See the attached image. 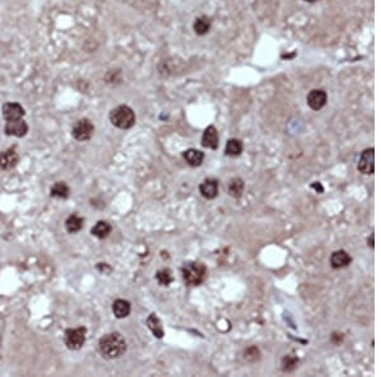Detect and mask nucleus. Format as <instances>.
Masks as SVG:
<instances>
[{
	"label": "nucleus",
	"mask_w": 381,
	"mask_h": 377,
	"mask_svg": "<svg viewBox=\"0 0 381 377\" xmlns=\"http://www.w3.org/2000/svg\"><path fill=\"white\" fill-rule=\"evenodd\" d=\"M327 99H328V95L322 89H314V91L310 92L306 97V102H308V106L312 109V111H319L322 109L323 107L327 104Z\"/></svg>",
	"instance_id": "8"
},
{
	"label": "nucleus",
	"mask_w": 381,
	"mask_h": 377,
	"mask_svg": "<svg viewBox=\"0 0 381 377\" xmlns=\"http://www.w3.org/2000/svg\"><path fill=\"white\" fill-rule=\"evenodd\" d=\"M112 311L117 319L127 318L130 312H131V304L126 301V300H116L112 305Z\"/></svg>",
	"instance_id": "14"
},
{
	"label": "nucleus",
	"mask_w": 381,
	"mask_h": 377,
	"mask_svg": "<svg viewBox=\"0 0 381 377\" xmlns=\"http://www.w3.org/2000/svg\"><path fill=\"white\" fill-rule=\"evenodd\" d=\"M85 334L87 329L84 327L76 328V329H68L64 335L66 347L71 351H79L85 343Z\"/></svg>",
	"instance_id": "4"
},
{
	"label": "nucleus",
	"mask_w": 381,
	"mask_h": 377,
	"mask_svg": "<svg viewBox=\"0 0 381 377\" xmlns=\"http://www.w3.org/2000/svg\"><path fill=\"white\" fill-rule=\"evenodd\" d=\"M351 262H352V258L346 250H337L331 257V264L334 269L344 268L347 265H350Z\"/></svg>",
	"instance_id": "13"
},
{
	"label": "nucleus",
	"mask_w": 381,
	"mask_h": 377,
	"mask_svg": "<svg viewBox=\"0 0 381 377\" xmlns=\"http://www.w3.org/2000/svg\"><path fill=\"white\" fill-rule=\"evenodd\" d=\"M72 137L76 141H87L89 140L94 134V125L91 119L80 118L72 126Z\"/></svg>",
	"instance_id": "5"
},
{
	"label": "nucleus",
	"mask_w": 381,
	"mask_h": 377,
	"mask_svg": "<svg viewBox=\"0 0 381 377\" xmlns=\"http://www.w3.org/2000/svg\"><path fill=\"white\" fill-rule=\"evenodd\" d=\"M200 192L206 200H214L219 194V182L214 178H207L201 183Z\"/></svg>",
	"instance_id": "10"
},
{
	"label": "nucleus",
	"mask_w": 381,
	"mask_h": 377,
	"mask_svg": "<svg viewBox=\"0 0 381 377\" xmlns=\"http://www.w3.org/2000/svg\"><path fill=\"white\" fill-rule=\"evenodd\" d=\"M3 111V117L6 122L8 121H16V119H21L24 116V108H23L19 103L16 102H8L5 103L1 108Z\"/></svg>",
	"instance_id": "7"
},
{
	"label": "nucleus",
	"mask_w": 381,
	"mask_h": 377,
	"mask_svg": "<svg viewBox=\"0 0 381 377\" xmlns=\"http://www.w3.org/2000/svg\"><path fill=\"white\" fill-rule=\"evenodd\" d=\"M305 1H308V3H315L318 0H305Z\"/></svg>",
	"instance_id": "27"
},
{
	"label": "nucleus",
	"mask_w": 381,
	"mask_h": 377,
	"mask_svg": "<svg viewBox=\"0 0 381 377\" xmlns=\"http://www.w3.org/2000/svg\"><path fill=\"white\" fill-rule=\"evenodd\" d=\"M244 187H245V184H244L243 179L234 177L228 182L226 189H228L229 196L234 197V198H239V197H241V194H243Z\"/></svg>",
	"instance_id": "16"
},
{
	"label": "nucleus",
	"mask_w": 381,
	"mask_h": 377,
	"mask_svg": "<svg viewBox=\"0 0 381 377\" xmlns=\"http://www.w3.org/2000/svg\"><path fill=\"white\" fill-rule=\"evenodd\" d=\"M112 231V226L107 221H98L92 229V234L98 239H106Z\"/></svg>",
	"instance_id": "18"
},
{
	"label": "nucleus",
	"mask_w": 381,
	"mask_h": 377,
	"mask_svg": "<svg viewBox=\"0 0 381 377\" xmlns=\"http://www.w3.org/2000/svg\"><path fill=\"white\" fill-rule=\"evenodd\" d=\"M243 151V143H241L240 140H238V139H230V140L226 142L225 146V155L228 156H239Z\"/></svg>",
	"instance_id": "20"
},
{
	"label": "nucleus",
	"mask_w": 381,
	"mask_h": 377,
	"mask_svg": "<svg viewBox=\"0 0 381 377\" xmlns=\"http://www.w3.org/2000/svg\"><path fill=\"white\" fill-rule=\"evenodd\" d=\"M183 158H185V160L187 162L188 165L196 168V166H200L203 163L205 154H203L202 151H200V150L188 149L183 153Z\"/></svg>",
	"instance_id": "15"
},
{
	"label": "nucleus",
	"mask_w": 381,
	"mask_h": 377,
	"mask_svg": "<svg viewBox=\"0 0 381 377\" xmlns=\"http://www.w3.org/2000/svg\"><path fill=\"white\" fill-rule=\"evenodd\" d=\"M146 324L156 338L164 337V330H163L162 321H160L159 318L156 316V314L149 315V318L146 319Z\"/></svg>",
	"instance_id": "17"
},
{
	"label": "nucleus",
	"mask_w": 381,
	"mask_h": 377,
	"mask_svg": "<svg viewBox=\"0 0 381 377\" xmlns=\"http://www.w3.org/2000/svg\"><path fill=\"white\" fill-rule=\"evenodd\" d=\"M299 365V359L295 355H285L282 358V370L285 372H292Z\"/></svg>",
	"instance_id": "24"
},
{
	"label": "nucleus",
	"mask_w": 381,
	"mask_h": 377,
	"mask_svg": "<svg viewBox=\"0 0 381 377\" xmlns=\"http://www.w3.org/2000/svg\"><path fill=\"white\" fill-rule=\"evenodd\" d=\"M357 169L362 174H374V171H375V150L374 147L366 149L361 154Z\"/></svg>",
	"instance_id": "6"
},
{
	"label": "nucleus",
	"mask_w": 381,
	"mask_h": 377,
	"mask_svg": "<svg viewBox=\"0 0 381 377\" xmlns=\"http://www.w3.org/2000/svg\"><path fill=\"white\" fill-rule=\"evenodd\" d=\"M69 193L70 189L66 186L65 182H57L51 188V197H55V198H66L69 196Z\"/></svg>",
	"instance_id": "22"
},
{
	"label": "nucleus",
	"mask_w": 381,
	"mask_h": 377,
	"mask_svg": "<svg viewBox=\"0 0 381 377\" xmlns=\"http://www.w3.org/2000/svg\"><path fill=\"white\" fill-rule=\"evenodd\" d=\"M202 146L211 150H216L219 147V134H217L215 126H209L203 131Z\"/></svg>",
	"instance_id": "11"
},
{
	"label": "nucleus",
	"mask_w": 381,
	"mask_h": 377,
	"mask_svg": "<svg viewBox=\"0 0 381 377\" xmlns=\"http://www.w3.org/2000/svg\"><path fill=\"white\" fill-rule=\"evenodd\" d=\"M210 28H211V21H210V18H207V17H198L193 24L194 32H196V34H198V36L206 34L207 32L210 31Z\"/></svg>",
	"instance_id": "21"
},
{
	"label": "nucleus",
	"mask_w": 381,
	"mask_h": 377,
	"mask_svg": "<svg viewBox=\"0 0 381 377\" xmlns=\"http://www.w3.org/2000/svg\"><path fill=\"white\" fill-rule=\"evenodd\" d=\"M18 162L19 156L16 153V150L8 149L0 153V168L4 169V170H10V169L16 168Z\"/></svg>",
	"instance_id": "12"
},
{
	"label": "nucleus",
	"mask_w": 381,
	"mask_h": 377,
	"mask_svg": "<svg viewBox=\"0 0 381 377\" xmlns=\"http://www.w3.org/2000/svg\"><path fill=\"white\" fill-rule=\"evenodd\" d=\"M4 131L8 136H17V137H23L27 135L28 132V125L21 119H16V121H8L5 125Z\"/></svg>",
	"instance_id": "9"
},
{
	"label": "nucleus",
	"mask_w": 381,
	"mask_h": 377,
	"mask_svg": "<svg viewBox=\"0 0 381 377\" xmlns=\"http://www.w3.org/2000/svg\"><path fill=\"white\" fill-rule=\"evenodd\" d=\"M83 224H84V220L81 217H79L78 215H71L68 217V220L65 221V228L68 230V233L70 234H75L78 231L81 230L83 228Z\"/></svg>",
	"instance_id": "19"
},
{
	"label": "nucleus",
	"mask_w": 381,
	"mask_h": 377,
	"mask_svg": "<svg viewBox=\"0 0 381 377\" xmlns=\"http://www.w3.org/2000/svg\"><path fill=\"white\" fill-rule=\"evenodd\" d=\"M126 340L119 333L106 334L100 338L98 343V349L100 354L107 359H115L121 357L126 352Z\"/></svg>",
	"instance_id": "1"
},
{
	"label": "nucleus",
	"mask_w": 381,
	"mask_h": 377,
	"mask_svg": "<svg viewBox=\"0 0 381 377\" xmlns=\"http://www.w3.org/2000/svg\"><path fill=\"white\" fill-rule=\"evenodd\" d=\"M110 119L112 125L121 130H128L135 125L136 117L128 106H119L113 108L110 113Z\"/></svg>",
	"instance_id": "3"
},
{
	"label": "nucleus",
	"mask_w": 381,
	"mask_h": 377,
	"mask_svg": "<svg viewBox=\"0 0 381 377\" xmlns=\"http://www.w3.org/2000/svg\"><path fill=\"white\" fill-rule=\"evenodd\" d=\"M260 349L257 348L256 346H252L244 352V358L247 359L248 362H257L260 359Z\"/></svg>",
	"instance_id": "25"
},
{
	"label": "nucleus",
	"mask_w": 381,
	"mask_h": 377,
	"mask_svg": "<svg viewBox=\"0 0 381 377\" xmlns=\"http://www.w3.org/2000/svg\"><path fill=\"white\" fill-rule=\"evenodd\" d=\"M311 187H312V188H315L316 190L319 189V190H320V192H323V187H322V186H320V184H319V183H318V184H312Z\"/></svg>",
	"instance_id": "26"
},
{
	"label": "nucleus",
	"mask_w": 381,
	"mask_h": 377,
	"mask_svg": "<svg viewBox=\"0 0 381 377\" xmlns=\"http://www.w3.org/2000/svg\"><path fill=\"white\" fill-rule=\"evenodd\" d=\"M155 277H156V281H158L162 286H169V284L172 283L173 281H174V278H173L172 276V271L168 268L160 269V271L156 272Z\"/></svg>",
	"instance_id": "23"
},
{
	"label": "nucleus",
	"mask_w": 381,
	"mask_h": 377,
	"mask_svg": "<svg viewBox=\"0 0 381 377\" xmlns=\"http://www.w3.org/2000/svg\"><path fill=\"white\" fill-rule=\"evenodd\" d=\"M182 274L188 286H200L206 280L207 269L200 262H187L182 267Z\"/></svg>",
	"instance_id": "2"
}]
</instances>
